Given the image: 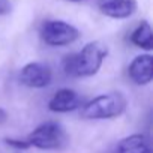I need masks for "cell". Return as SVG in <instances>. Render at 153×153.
Here are the masks:
<instances>
[{"instance_id": "obj_4", "label": "cell", "mask_w": 153, "mask_h": 153, "mask_svg": "<svg viewBox=\"0 0 153 153\" xmlns=\"http://www.w3.org/2000/svg\"><path fill=\"white\" fill-rule=\"evenodd\" d=\"M27 141L30 147L41 150H60L68 144V135L60 123L45 122L29 134Z\"/></svg>"}, {"instance_id": "obj_13", "label": "cell", "mask_w": 153, "mask_h": 153, "mask_svg": "<svg viewBox=\"0 0 153 153\" xmlns=\"http://www.w3.org/2000/svg\"><path fill=\"white\" fill-rule=\"evenodd\" d=\"M6 120H8V113H6V110H5V108L0 107V125L6 123Z\"/></svg>"}, {"instance_id": "obj_6", "label": "cell", "mask_w": 153, "mask_h": 153, "mask_svg": "<svg viewBox=\"0 0 153 153\" xmlns=\"http://www.w3.org/2000/svg\"><path fill=\"white\" fill-rule=\"evenodd\" d=\"M128 75L131 81L137 86L150 84L153 80V56L146 53L134 57L128 66Z\"/></svg>"}, {"instance_id": "obj_5", "label": "cell", "mask_w": 153, "mask_h": 153, "mask_svg": "<svg viewBox=\"0 0 153 153\" xmlns=\"http://www.w3.org/2000/svg\"><path fill=\"white\" fill-rule=\"evenodd\" d=\"M53 81V71L47 63L30 62L20 72V83L30 89H44Z\"/></svg>"}, {"instance_id": "obj_12", "label": "cell", "mask_w": 153, "mask_h": 153, "mask_svg": "<svg viewBox=\"0 0 153 153\" xmlns=\"http://www.w3.org/2000/svg\"><path fill=\"white\" fill-rule=\"evenodd\" d=\"M12 11V3L11 0H0V17L8 15Z\"/></svg>"}, {"instance_id": "obj_9", "label": "cell", "mask_w": 153, "mask_h": 153, "mask_svg": "<svg viewBox=\"0 0 153 153\" xmlns=\"http://www.w3.org/2000/svg\"><path fill=\"white\" fill-rule=\"evenodd\" d=\"M116 153H152V147L146 135L132 134L119 141Z\"/></svg>"}, {"instance_id": "obj_10", "label": "cell", "mask_w": 153, "mask_h": 153, "mask_svg": "<svg viewBox=\"0 0 153 153\" xmlns=\"http://www.w3.org/2000/svg\"><path fill=\"white\" fill-rule=\"evenodd\" d=\"M129 39L135 47H138L141 50H146V51H152V48H153V30L150 27V23L146 21V20L141 21L134 29Z\"/></svg>"}, {"instance_id": "obj_2", "label": "cell", "mask_w": 153, "mask_h": 153, "mask_svg": "<svg viewBox=\"0 0 153 153\" xmlns=\"http://www.w3.org/2000/svg\"><path fill=\"white\" fill-rule=\"evenodd\" d=\"M128 99L120 92L99 95L81 105V117L87 120H107L122 116L126 111Z\"/></svg>"}, {"instance_id": "obj_14", "label": "cell", "mask_w": 153, "mask_h": 153, "mask_svg": "<svg viewBox=\"0 0 153 153\" xmlns=\"http://www.w3.org/2000/svg\"><path fill=\"white\" fill-rule=\"evenodd\" d=\"M68 2H81V0H68Z\"/></svg>"}, {"instance_id": "obj_8", "label": "cell", "mask_w": 153, "mask_h": 153, "mask_svg": "<svg viewBox=\"0 0 153 153\" xmlns=\"http://www.w3.org/2000/svg\"><path fill=\"white\" fill-rule=\"evenodd\" d=\"M98 8L108 18L126 20L137 12L138 3L137 0H98Z\"/></svg>"}, {"instance_id": "obj_7", "label": "cell", "mask_w": 153, "mask_h": 153, "mask_svg": "<svg viewBox=\"0 0 153 153\" xmlns=\"http://www.w3.org/2000/svg\"><path fill=\"white\" fill-rule=\"evenodd\" d=\"M83 105L81 96L69 87L59 89L48 101V110L53 113H71Z\"/></svg>"}, {"instance_id": "obj_11", "label": "cell", "mask_w": 153, "mask_h": 153, "mask_svg": "<svg viewBox=\"0 0 153 153\" xmlns=\"http://www.w3.org/2000/svg\"><path fill=\"white\" fill-rule=\"evenodd\" d=\"M5 143L12 147V149H17V150H27L30 149V144L27 140H18V138H5Z\"/></svg>"}, {"instance_id": "obj_1", "label": "cell", "mask_w": 153, "mask_h": 153, "mask_svg": "<svg viewBox=\"0 0 153 153\" xmlns=\"http://www.w3.org/2000/svg\"><path fill=\"white\" fill-rule=\"evenodd\" d=\"M107 56L108 45L102 41H92L86 44L81 51L66 56L62 62V69L69 76L87 78L99 72Z\"/></svg>"}, {"instance_id": "obj_3", "label": "cell", "mask_w": 153, "mask_h": 153, "mask_svg": "<svg viewBox=\"0 0 153 153\" xmlns=\"http://www.w3.org/2000/svg\"><path fill=\"white\" fill-rule=\"evenodd\" d=\"M39 36L48 47H66L78 41L81 33L65 20H45L39 27Z\"/></svg>"}]
</instances>
